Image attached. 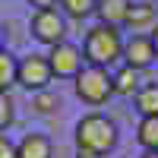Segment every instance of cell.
<instances>
[{
    "mask_svg": "<svg viewBox=\"0 0 158 158\" xmlns=\"http://www.w3.org/2000/svg\"><path fill=\"white\" fill-rule=\"evenodd\" d=\"M51 79H54V73H51L48 54H29V57H22L19 67H16V82H19L22 89H29V92L48 89Z\"/></svg>",
    "mask_w": 158,
    "mask_h": 158,
    "instance_id": "cell-5",
    "label": "cell"
},
{
    "mask_svg": "<svg viewBox=\"0 0 158 158\" xmlns=\"http://www.w3.org/2000/svg\"><path fill=\"white\" fill-rule=\"evenodd\" d=\"M142 89V70L133 67H123L114 73V95H123V98H136V92Z\"/></svg>",
    "mask_w": 158,
    "mask_h": 158,
    "instance_id": "cell-10",
    "label": "cell"
},
{
    "mask_svg": "<svg viewBox=\"0 0 158 158\" xmlns=\"http://www.w3.org/2000/svg\"><path fill=\"white\" fill-rule=\"evenodd\" d=\"M54 155V146L44 133H25L16 142V158H51Z\"/></svg>",
    "mask_w": 158,
    "mask_h": 158,
    "instance_id": "cell-9",
    "label": "cell"
},
{
    "mask_svg": "<svg viewBox=\"0 0 158 158\" xmlns=\"http://www.w3.org/2000/svg\"><path fill=\"white\" fill-rule=\"evenodd\" d=\"M13 123V101H10V95L6 92H0V133Z\"/></svg>",
    "mask_w": 158,
    "mask_h": 158,
    "instance_id": "cell-17",
    "label": "cell"
},
{
    "mask_svg": "<svg viewBox=\"0 0 158 158\" xmlns=\"http://www.w3.org/2000/svg\"><path fill=\"white\" fill-rule=\"evenodd\" d=\"M16 67H19V60L3 48L0 51V92H6L13 82H16Z\"/></svg>",
    "mask_w": 158,
    "mask_h": 158,
    "instance_id": "cell-15",
    "label": "cell"
},
{
    "mask_svg": "<svg viewBox=\"0 0 158 158\" xmlns=\"http://www.w3.org/2000/svg\"><path fill=\"white\" fill-rule=\"evenodd\" d=\"M0 51H3V25H0Z\"/></svg>",
    "mask_w": 158,
    "mask_h": 158,
    "instance_id": "cell-22",
    "label": "cell"
},
{
    "mask_svg": "<svg viewBox=\"0 0 158 158\" xmlns=\"http://www.w3.org/2000/svg\"><path fill=\"white\" fill-rule=\"evenodd\" d=\"M57 0H29V6H35V10H44V6H54Z\"/></svg>",
    "mask_w": 158,
    "mask_h": 158,
    "instance_id": "cell-19",
    "label": "cell"
},
{
    "mask_svg": "<svg viewBox=\"0 0 158 158\" xmlns=\"http://www.w3.org/2000/svg\"><path fill=\"white\" fill-rule=\"evenodd\" d=\"M32 108L38 111V114H51V111H54L57 108V98L54 95H51V92H35V98H32Z\"/></svg>",
    "mask_w": 158,
    "mask_h": 158,
    "instance_id": "cell-16",
    "label": "cell"
},
{
    "mask_svg": "<svg viewBox=\"0 0 158 158\" xmlns=\"http://www.w3.org/2000/svg\"><path fill=\"white\" fill-rule=\"evenodd\" d=\"M117 146V123L104 114H85L82 120L76 123V149L82 152H92L95 158L114 152Z\"/></svg>",
    "mask_w": 158,
    "mask_h": 158,
    "instance_id": "cell-2",
    "label": "cell"
},
{
    "mask_svg": "<svg viewBox=\"0 0 158 158\" xmlns=\"http://www.w3.org/2000/svg\"><path fill=\"white\" fill-rule=\"evenodd\" d=\"M82 57L92 67H114L117 60H123V35L120 29L114 25H92L85 32V41H82Z\"/></svg>",
    "mask_w": 158,
    "mask_h": 158,
    "instance_id": "cell-1",
    "label": "cell"
},
{
    "mask_svg": "<svg viewBox=\"0 0 158 158\" xmlns=\"http://www.w3.org/2000/svg\"><path fill=\"white\" fill-rule=\"evenodd\" d=\"M155 60H158V54H155V44H152L149 35H133V38L123 41V63H127V67L149 70Z\"/></svg>",
    "mask_w": 158,
    "mask_h": 158,
    "instance_id": "cell-7",
    "label": "cell"
},
{
    "mask_svg": "<svg viewBox=\"0 0 158 158\" xmlns=\"http://www.w3.org/2000/svg\"><path fill=\"white\" fill-rule=\"evenodd\" d=\"M142 158H158V152H149V149H146V152H142Z\"/></svg>",
    "mask_w": 158,
    "mask_h": 158,
    "instance_id": "cell-21",
    "label": "cell"
},
{
    "mask_svg": "<svg viewBox=\"0 0 158 158\" xmlns=\"http://www.w3.org/2000/svg\"><path fill=\"white\" fill-rule=\"evenodd\" d=\"M149 38H152V44H155V54H158V25L152 29V35H149Z\"/></svg>",
    "mask_w": 158,
    "mask_h": 158,
    "instance_id": "cell-20",
    "label": "cell"
},
{
    "mask_svg": "<svg viewBox=\"0 0 158 158\" xmlns=\"http://www.w3.org/2000/svg\"><path fill=\"white\" fill-rule=\"evenodd\" d=\"M136 139L142 149L158 152V117H142L139 127H136Z\"/></svg>",
    "mask_w": 158,
    "mask_h": 158,
    "instance_id": "cell-13",
    "label": "cell"
},
{
    "mask_svg": "<svg viewBox=\"0 0 158 158\" xmlns=\"http://www.w3.org/2000/svg\"><path fill=\"white\" fill-rule=\"evenodd\" d=\"M155 22V6L152 3H133L130 6V16H127V25L130 29H149V25Z\"/></svg>",
    "mask_w": 158,
    "mask_h": 158,
    "instance_id": "cell-14",
    "label": "cell"
},
{
    "mask_svg": "<svg viewBox=\"0 0 158 158\" xmlns=\"http://www.w3.org/2000/svg\"><path fill=\"white\" fill-rule=\"evenodd\" d=\"M73 82H76V95L79 101H85L92 104V108H98V104H104L111 95H114V73H108L104 67H82L76 76H73Z\"/></svg>",
    "mask_w": 158,
    "mask_h": 158,
    "instance_id": "cell-3",
    "label": "cell"
},
{
    "mask_svg": "<svg viewBox=\"0 0 158 158\" xmlns=\"http://www.w3.org/2000/svg\"><path fill=\"white\" fill-rule=\"evenodd\" d=\"M130 6H133V0H98L95 16H98L101 25H114V29H120V25H127Z\"/></svg>",
    "mask_w": 158,
    "mask_h": 158,
    "instance_id": "cell-8",
    "label": "cell"
},
{
    "mask_svg": "<svg viewBox=\"0 0 158 158\" xmlns=\"http://www.w3.org/2000/svg\"><path fill=\"white\" fill-rule=\"evenodd\" d=\"M48 63H51V73H54L57 79H73L79 70H82L85 57H82V51H79L76 44L60 41V44H54V48H51Z\"/></svg>",
    "mask_w": 158,
    "mask_h": 158,
    "instance_id": "cell-6",
    "label": "cell"
},
{
    "mask_svg": "<svg viewBox=\"0 0 158 158\" xmlns=\"http://www.w3.org/2000/svg\"><path fill=\"white\" fill-rule=\"evenodd\" d=\"M95 6H98V0H60V13L76 19V22L95 16Z\"/></svg>",
    "mask_w": 158,
    "mask_h": 158,
    "instance_id": "cell-12",
    "label": "cell"
},
{
    "mask_svg": "<svg viewBox=\"0 0 158 158\" xmlns=\"http://www.w3.org/2000/svg\"><path fill=\"white\" fill-rule=\"evenodd\" d=\"M29 25H32V35H35L41 44H48V48H54V44H60V41H67V16H63L57 6L35 10Z\"/></svg>",
    "mask_w": 158,
    "mask_h": 158,
    "instance_id": "cell-4",
    "label": "cell"
},
{
    "mask_svg": "<svg viewBox=\"0 0 158 158\" xmlns=\"http://www.w3.org/2000/svg\"><path fill=\"white\" fill-rule=\"evenodd\" d=\"M0 158H16V142H10L6 136H0Z\"/></svg>",
    "mask_w": 158,
    "mask_h": 158,
    "instance_id": "cell-18",
    "label": "cell"
},
{
    "mask_svg": "<svg viewBox=\"0 0 158 158\" xmlns=\"http://www.w3.org/2000/svg\"><path fill=\"white\" fill-rule=\"evenodd\" d=\"M133 101H136L139 117H158V82H146Z\"/></svg>",
    "mask_w": 158,
    "mask_h": 158,
    "instance_id": "cell-11",
    "label": "cell"
}]
</instances>
